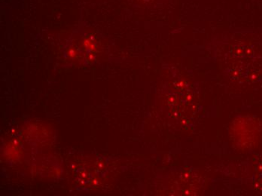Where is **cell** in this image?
Wrapping results in <instances>:
<instances>
[{
	"instance_id": "obj_1",
	"label": "cell",
	"mask_w": 262,
	"mask_h": 196,
	"mask_svg": "<svg viewBox=\"0 0 262 196\" xmlns=\"http://www.w3.org/2000/svg\"><path fill=\"white\" fill-rule=\"evenodd\" d=\"M231 140L236 147L247 149L253 148L259 141L261 127L259 122L251 116L238 118L231 127Z\"/></svg>"
}]
</instances>
